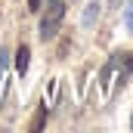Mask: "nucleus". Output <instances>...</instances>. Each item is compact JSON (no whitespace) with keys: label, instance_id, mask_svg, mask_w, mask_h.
<instances>
[{"label":"nucleus","instance_id":"7","mask_svg":"<svg viewBox=\"0 0 133 133\" xmlns=\"http://www.w3.org/2000/svg\"><path fill=\"white\" fill-rule=\"evenodd\" d=\"M124 22H127V28L133 31V3L127 6V9H124Z\"/></svg>","mask_w":133,"mask_h":133},{"label":"nucleus","instance_id":"1","mask_svg":"<svg viewBox=\"0 0 133 133\" xmlns=\"http://www.w3.org/2000/svg\"><path fill=\"white\" fill-rule=\"evenodd\" d=\"M133 71V50L130 53H115L99 71V90L102 96L108 99L111 93H115V87H121L124 81H127V74Z\"/></svg>","mask_w":133,"mask_h":133},{"label":"nucleus","instance_id":"2","mask_svg":"<svg viewBox=\"0 0 133 133\" xmlns=\"http://www.w3.org/2000/svg\"><path fill=\"white\" fill-rule=\"evenodd\" d=\"M65 19V0H46V9L40 16V40H53Z\"/></svg>","mask_w":133,"mask_h":133},{"label":"nucleus","instance_id":"3","mask_svg":"<svg viewBox=\"0 0 133 133\" xmlns=\"http://www.w3.org/2000/svg\"><path fill=\"white\" fill-rule=\"evenodd\" d=\"M28 59H31V50H28V46H19V53H16V68H19V74L28 71Z\"/></svg>","mask_w":133,"mask_h":133},{"label":"nucleus","instance_id":"5","mask_svg":"<svg viewBox=\"0 0 133 133\" xmlns=\"http://www.w3.org/2000/svg\"><path fill=\"white\" fill-rule=\"evenodd\" d=\"M96 9H99V3H90V6H87V12H84V25H93V19H96Z\"/></svg>","mask_w":133,"mask_h":133},{"label":"nucleus","instance_id":"4","mask_svg":"<svg viewBox=\"0 0 133 133\" xmlns=\"http://www.w3.org/2000/svg\"><path fill=\"white\" fill-rule=\"evenodd\" d=\"M6 65H9V53L0 50V96H3V81H6Z\"/></svg>","mask_w":133,"mask_h":133},{"label":"nucleus","instance_id":"9","mask_svg":"<svg viewBox=\"0 0 133 133\" xmlns=\"http://www.w3.org/2000/svg\"><path fill=\"white\" fill-rule=\"evenodd\" d=\"M111 3H118V0H111Z\"/></svg>","mask_w":133,"mask_h":133},{"label":"nucleus","instance_id":"8","mask_svg":"<svg viewBox=\"0 0 133 133\" xmlns=\"http://www.w3.org/2000/svg\"><path fill=\"white\" fill-rule=\"evenodd\" d=\"M28 6H31L34 12H37V9H40V0H28Z\"/></svg>","mask_w":133,"mask_h":133},{"label":"nucleus","instance_id":"6","mask_svg":"<svg viewBox=\"0 0 133 133\" xmlns=\"http://www.w3.org/2000/svg\"><path fill=\"white\" fill-rule=\"evenodd\" d=\"M43 121H46V108L40 105V111H37V118H34V124H31V130H40L43 127Z\"/></svg>","mask_w":133,"mask_h":133}]
</instances>
